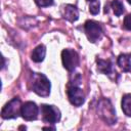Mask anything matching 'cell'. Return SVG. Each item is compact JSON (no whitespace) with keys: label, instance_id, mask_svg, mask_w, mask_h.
Instances as JSON below:
<instances>
[{"label":"cell","instance_id":"5b68a950","mask_svg":"<svg viewBox=\"0 0 131 131\" xmlns=\"http://www.w3.org/2000/svg\"><path fill=\"white\" fill-rule=\"evenodd\" d=\"M85 33L88 38V40L92 43H95L96 41L100 40L102 37V29L100 25L94 20H87L85 23Z\"/></svg>","mask_w":131,"mask_h":131},{"label":"cell","instance_id":"8992f818","mask_svg":"<svg viewBox=\"0 0 131 131\" xmlns=\"http://www.w3.org/2000/svg\"><path fill=\"white\" fill-rule=\"evenodd\" d=\"M41 114L43 120L49 124H55L60 120V111L54 105L41 104Z\"/></svg>","mask_w":131,"mask_h":131},{"label":"cell","instance_id":"9a60e30c","mask_svg":"<svg viewBox=\"0 0 131 131\" xmlns=\"http://www.w3.org/2000/svg\"><path fill=\"white\" fill-rule=\"evenodd\" d=\"M89 11L92 14H97L99 12V1L98 0H94L91 1L89 4Z\"/></svg>","mask_w":131,"mask_h":131},{"label":"cell","instance_id":"8fae6325","mask_svg":"<svg viewBox=\"0 0 131 131\" xmlns=\"http://www.w3.org/2000/svg\"><path fill=\"white\" fill-rule=\"evenodd\" d=\"M45 54H46V48H45L44 45L40 44V45H38V46L33 50V52H32V54H31V58H32V60L35 61V62H41V61L44 59Z\"/></svg>","mask_w":131,"mask_h":131},{"label":"cell","instance_id":"e0dca14e","mask_svg":"<svg viewBox=\"0 0 131 131\" xmlns=\"http://www.w3.org/2000/svg\"><path fill=\"white\" fill-rule=\"evenodd\" d=\"M124 28L131 30V14H127L124 18Z\"/></svg>","mask_w":131,"mask_h":131},{"label":"cell","instance_id":"7c38bea8","mask_svg":"<svg viewBox=\"0 0 131 131\" xmlns=\"http://www.w3.org/2000/svg\"><path fill=\"white\" fill-rule=\"evenodd\" d=\"M96 63H97V71L99 73H102L105 75H110L112 73V62L110 60L97 58Z\"/></svg>","mask_w":131,"mask_h":131},{"label":"cell","instance_id":"9c48e42d","mask_svg":"<svg viewBox=\"0 0 131 131\" xmlns=\"http://www.w3.org/2000/svg\"><path fill=\"white\" fill-rule=\"evenodd\" d=\"M62 16L64 19L71 21V23H74L76 21L78 18H79V11H78V8L74 5H71V4H68L63 7L62 9Z\"/></svg>","mask_w":131,"mask_h":131},{"label":"cell","instance_id":"ac0fdd59","mask_svg":"<svg viewBox=\"0 0 131 131\" xmlns=\"http://www.w3.org/2000/svg\"><path fill=\"white\" fill-rule=\"evenodd\" d=\"M128 2H129V3H130V4H131V0H128Z\"/></svg>","mask_w":131,"mask_h":131},{"label":"cell","instance_id":"4fadbf2b","mask_svg":"<svg viewBox=\"0 0 131 131\" xmlns=\"http://www.w3.org/2000/svg\"><path fill=\"white\" fill-rule=\"evenodd\" d=\"M122 110L124 114L128 117H131V94H126L122 98Z\"/></svg>","mask_w":131,"mask_h":131},{"label":"cell","instance_id":"ba28073f","mask_svg":"<svg viewBox=\"0 0 131 131\" xmlns=\"http://www.w3.org/2000/svg\"><path fill=\"white\" fill-rule=\"evenodd\" d=\"M39 108L33 101H27L21 105V117L27 121L36 120L38 117Z\"/></svg>","mask_w":131,"mask_h":131},{"label":"cell","instance_id":"52a82bcc","mask_svg":"<svg viewBox=\"0 0 131 131\" xmlns=\"http://www.w3.org/2000/svg\"><path fill=\"white\" fill-rule=\"evenodd\" d=\"M68 97L70 102L75 106H80L85 101V96L81 88L77 85H71L68 88Z\"/></svg>","mask_w":131,"mask_h":131},{"label":"cell","instance_id":"30bf717a","mask_svg":"<svg viewBox=\"0 0 131 131\" xmlns=\"http://www.w3.org/2000/svg\"><path fill=\"white\" fill-rule=\"evenodd\" d=\"M118 66L123 72L131 73V53H123L118 57Z\"/></svg>","mask_w":131,"mask_h":131},{"label":"cell","instance_id":"7a4b0ae2","mask_svg":"<svg viewBox=\"0 0 131 131\" xmlns=\"http://www.w3.org/2000/svg\"><path fill=\"white\" fill-rule=\"evenodd\" d=\"M32 90L39 96H48L50 94V81L47 77L40 73L32 75Z\"/></svg>","mask_w":131,"mask_h":131},{"label":"cell","instance_id":"6da1fadb","mask_svg":"<svg viewBox=\"0 0 131 131\" xmlns=\"http://www.w3.org/2000/svg\"><path fill=\"white\" fill-rule=\"evenodd\" d=\"M97 114L99 118L108 125H114L117 122V117L114 106L112 102L106 98L99 99L97 103Z\"/></svg>","mask_w":131,"mask_h":131},{"label":"cell","instance_id":"3957f363","mask_svg":"<svg viewBox=\"0 0 131 131\" xmlns=\"http://www.w3.org/2000/svg\"><path fill=\"white\" fill-rule=\"evenodd\" d=\"M21 101L18 97H13L8 101L1 111V117L3 119H15L21 115Z\"/></svg>","mask_w":131,"mask_h":131},{"label":"cell","instance_id":"277c9868","mask_svg":"<svg viewBox=\"0 0 131 131\" xmlns=\"http://www.w3.org/2000/svg\"><path fill=\"white\" fill-rule=\"evenodd\" d=\"M61 60L63 68L69 72H73L79 64V55L73 49H63L61 52Z\"/></svg>","mask_w":131,"mask_h":131},{"label":"cell","instance_id":"5bb4252c","mask_svg":"<svg viewBox=\"0 0 131 131\" xmlns=\"http://www.w3.org/2000/svg\"><path fill=\"white\" fill-rule=\"evenodd\" d=\"M112 8L117 16H120L124 12V5L121 0H114L112 2Z\"/></svg>","mask_w":131,"mask_h":131},{"label":"cell","instance_id":"d6986e66","mask_svg":"<svg viewBox=\"0 0 131 131\" xmlns=\"http://www.w3.org/2000/svg\"><path fill=\"white\" fill-rule=\"evenodd\" d=\"M87 1H89V2H91V1H94V0H87Z\"/></svg>","mask_w":131,"mask_h":131},{"label":"cell","instance_id":"2e32d148","mask_svg":"<svg viewBox=\"0 0 131 131\" xmlns=\"http://www.w3.org/2000/svg\"><path fill=\"white\" fill-rule=\"evenodd\" d=\"M35 2L39 7H47L53 4V0H35Z\"/></svg>","mask_w":131,"mask_h":131}]
</instances>
